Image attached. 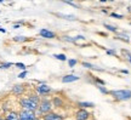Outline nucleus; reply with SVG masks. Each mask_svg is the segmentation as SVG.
<instances>
[{"instance_id":"obj_1","label":"nucleus","mask_w":131,"mask_h":120,"mask_svg":"<svg viewBox=\"0 0 131 120\" xmlns=\"http://www.w3.org/2000/svg\"><path fill=\"white\" fill-rule=\"evenodd\" d=\"M111 93L118 101H126L131 98V90H117V91H112Z\"/></svg>"},{"instance_id":"obj_2","label":"nucleus","mask_w":131,"mask_h":120,"mask_svg":"<svg viewBox=\"0 0 131 120\" xmlns=\"http://www.w3.org/2000/svg\"><path fill=\"white\" fill-rule=\"evenodd\" d=\"M21 106H22V108L23 109H26V111H37L38 109V103H35V102H33L30 98H23V100H21Z\"/></svg>"},{"instance_id":"obj_3","label":"nucleus","mask_w":131,"mask_h":120,"mask_svg":"<svg viewBox=\"0 0 131 120\" xmlns=\"http://www.w3.org/2000/svg\"><path fill=\"white\" fill-rule=\"evenodd\" d=\"M38 108H39V112L40 113H49V112L51 111V102L50 101H41L40 103H39V106H38Z\"/></svg>"},{"instance_id":"obj_4","label":"nucleus","mask_w":131,"mask_h":120,"mask_svg":"<svg viewBox=\"0 0 131 120\" xmlns=\"http://www.w3.org/2000/svg\"><path fill=\"white\" fill-rule=\"evenodd\" d=\"M18 115H19V120H33V119H35V114H34V112H32V111H26V109H23Z\"/></svg>"},{"instance_id":"obj_5","label":"nucleus","mask_w":131,"mask_h":120,"mask_svg":"<svg viewBox=\"0 0 131 120\" xmlns=\"http://www.w3.org/2000/svg\"><path fill=\"white\" fill-rule=\"evenodd\" d=\"M88 118H89V113L85 111L84 108H81L77 113V120H88Z\"/></svg>"},{"instance_id":"obj_6","label":"nucleus","mask_w":131,"mask_h":120,"mask_svg":"<svg viewBox=\"0 0 131 120\" xmlns=\"http://www.w3.org/2000/svg\"><path fill=\"white\" fill-rule=\"evenodd\" d=\"M40 35L42 38H46V39H52L55 38V33L51 32V30H47V29H40Z\"/></svg>"},{"instance_id":"obj_7","label":"nucleus","mask_w":131,"mask_h":120,"mask_svg":"<svg viewBox=\"0 0 131 120\" xmlns=\"http://www.w3.org/2000/svg\"><path fill=\"white\" fill-rule=\"evenodd\" d=\"M37 90L40 95H45V93H49L50 91H51V88L47 86V85H40V86H38Z\"/></svg>"},{"instance_id":"obj_8","label":"nucleus","mask_w":131,"mask_h":120,"mask_svg":"<svg viewBox=\"0 0 131 120\" xmlns=\"http://www.w3.org/2000/svg\"><path fill=\"white\" fill-rule=\"evenodd\" d=\"M77 80H79V77H75L73 74L66 75V77L62 78V81H63V83H72V81H77Z\"/></svg>"},{"instance_id":"obj_9","label":"nucleus","mask_w":131,"mask_h":120,"mask_svg":"<svg viewBox=\"0 0 131 120\" xmlns=\"http://www.w3.org/2000/svg\"><path fill=\"white\" fill-rule=\"evenodd\" d=\"M45 119H49V120H63L61 115L55 114V113H50V112L47 113V115L45 116Z\"/></svg>"},{"instance_id":"obj_10","label":"nucleus","mask_w":131,"mask_h":120,"mask_svg":"<svg viewBox=\"0 0 131 120\" xmlns=\"http://www.w3.org/2000/svg\"><path fill=\"white\" fill-rule=\"evenodd\" d=\"M23 91H24V89L22 85H15L14 89H12V92L16 93V95H21Z\"/></svg>"},{"instance_id":"obj_11","label":"nucleus","mask_w":131,"mask_h":120,"mask_svg":"<svg viewBox=\"0 0 131 120\" xmlns=\"http://www.w3.org/2000/svg\"><path fill=\"white\" fill-rule=\"evenodd\" d=\"M6 118L9 120H19V115L17 113H15V112H9Z\"/></svg>"},{"instance_id":"obj_12","label":"nucleus","mask_w":131,"mask_h":120,"mask_svg":"<svg viewBox=\"0 0 131 120\" xmlns=\"http://www.w3.org/2000/svg\"><path fill=\"white\" fill-rule=\"evenodd\" d=\"M56 16H58V17H62V18H64V19H69V21H74V19H77V17H75V16H72V15L56 14Z\"/></svg>"},{"instance_id":"obj_13","label":"nucleus","mask_w":131,"mask_h":120,"mask_svg":"<svg viewBox=\"0 0 131 120\" xmlns=\"http://www.w3.org/2000/svg\"><path fill=\"white\" fill-rule=\"evenodd\" d=\"M79 106L81 108H90V107H94L95 104L91 102H79Z\"/></svg>"},{"instance_id":"obj_14","label":"nucleus","mask_w":131,"mask_h":120,"mask_svg":"<svg viewBox=\"0 0 131 120\" xmlns=\"http://www.w3.org/2000/svg\"><path fill=\"white\" fill-rule=\"evenodd\" d=\"M83 66H84V67H88V68H91V69H96V70H103L102 68H97L96 66H94V64H90V63H86V62H84V63H83Z\"/></svg>"},{"instance_id":"obj_15","label":"nucleus","mask_w":131,"mask_h":120,"mask_svg":"<svg viewBox=\"0 0 131 120\" xmlns=\"http://www.w3.org/2000/svg\"><path fill=\"white\" fill-rule=\"evenodd\" d=\"M53 57L57 58V60H60V61H66L67 60V56L63 55V53H61V55H53Z\"/></svg>"},{"instance_id":"obj_16","label":"nucleus","mask_w":131,"mask_h":120,"mask_svg":"<svg viewBox=\"0 0 131 120\" xmlns=\"http://www.w3.org/2000/svg\"><path fill=\"white\" fill-rule=\"evenodd\" d=\"M11 66H12V63H10V62H7V63H1V64H0V68H1V69H5V68H10Z\"/></svg>"},{"instance_id":"obj_17","label":"nucleus","mask_w":131,"mask_h":120,"mask_svg":"<svg viewBox=\"0 0 131 120\" xmlns=\"http://www.w3.org/2000/svg\"><path fill=\"white\" fill-rule=\"evenodd\" d=\"M53 104L57 106V107H61L62 106V101L60 100V98H55V100H53Z\"/></svg>"},{"instance_id":"obj_18","label":"nucleus","mask_w":131,"mask_h":120,"mask_svg":"<svg viewBox=\"0 0 131 120\" xmlns=\"http://www.w3.org/2000/svg\"><path fill=\"white\" fill-rule=\"evenodd\" d=\"M104 27L107 28L108 30H111V32H117V28L113 27V26H109V24H104Z\"/></svg>"},{"instance_id":"obj_19","label":"nucleus","mask_w":131,"mask_h":120,"mask_svg":"<svg viewBox=\"0 0 131 120\" xmlns=\"http://www.w3.org/2000/svg\"><path fill=\"white\" fill-rule=\"evenodd\" d=\"M16 67L19 68V69H22V70H26V66H24L23 63H16Z\"/></svg>"},{"instance_id":"obj_20","label":"nucleus","mask_w":131,"mask_h":120,"mask_svg":"<svg viewBox=\"0 0 131 120\" xmlns=\"http://www.w3.org/2000/svg\"><path fill=\"white\" fill-rule=\"evenodd\" d=\"M14 40L15 41H24V40H26V38L24 37H16V38H14Z\"/></svg>"},{"instance_id":"obj_21","label":"nucleus","mask_w":131,"mask_h":120,"mask_svg":"<svg viewBox=\"0 0 131 120\" xmlns=\"http://www.w3.org/2000/svg\"><path fill=\"white\" fill-rule=\"evenodd\" d=\"M29 98H30L33 102H35V103H38V104H39V98H38V96H30Z\"/></svg>"},{"instance_id":"obj_22","label":"nucleus","mask_w":131,"mask_h":120,"mask_svg":"<svg viewBox=\"0 0 131 120\" xmlns=\"http://www.w3.org/2000/svg\"><path fill=\"white\" fill-rule=\"evenodd\" d=\"M68 63H69V67H74V66L77 64V60H69Z\"/></svg>"},{"instance_id":"obj_23","label":"nucleus","mask_w":131,"mask_h":120,"mask_svg":"<svg viewBox=\"0 0 131 120\" xmlns=\"http://www.w3.org/2000/svg\"><path fill=\"white\" fill-rule=\"evenodd\" d=\"M63 39L69 42H75V39H70V37H63Z\"/></svg>"},{"instance_id":"obj_24","label":"nucleus","mask_w":131,"mask_h":120,"mask_svg":"<svg viewBox=\"0 0 131 120\" xmlns=\"http://www.w3.org/2000/svg\"><path fill=\"white\" fill-rule=\"evenodd\" d=\"M98 90L101 91V92H103V93H108V91L106 90L104 88H102V86H98Z\"/></svg>"},{"instance_id":"obj_25","label":"nucleus","mask_w":131,"mask_h":120,"mask_svg":"<svg viewBox=\"0 0 131 120\" xmlns=\"http://www.w3.org/2000/svg\"><path fill=\"white\" fill-rule=\"evenodd\" d=\"M26 75H27V70H23V72H22V73L18 75V78H24Z\"/></svg>"},{"instance_id":"obj_26","label":"nucleus","mask_w":131,"mask_h":120,"mask_svg":"<svg viewBox=\"0 0 131 120\" xmlns=\"http://www.w3.org/2000/svg\"><path fill=\"white\" fill-rule=\"evenodd\" d=\"M112 17H117V18H123V16H120V15H117V14H112Z\"/></svg>"},{"instance_id":"obj_27","label":"nucleus","mask_w":131,"mask_h":120,"mask_svg":"<svg viewBox=\"0 0 131 120\" xmlns=\"http://www.w3.org/2000/svg\"><path fill=\"white\" fill-rule=\"evenodd\" d=\"M107 52H108V53H109V55H115V52H114V51H111V50H108Z\"/></svg>"},{"instance_id":"obj_28","label":"nucleus","mask_w":131,"mask_h":120,"mask_svg":"<svg viewBox=\"0 0 131 120\" xmlns=\"http://www.w3.org/2000/svg\"><path fill=\"white\" fill-rule=\"evenodd\" d=\"M0 32H1V33H5V32H6V30H5L4 28H0Z\"/></svg>"},{"instance_id":"obj_29","label":"nucleus","mask_w":131,"mask_h":120,"mask_svg":"<svg viewBox=\"0 0 131 120\" xmlns=\"http://www.w3.org/2000/svg\"><path fill=\"white\" fill-rule=\"evenodd\" d=\"M14 28H16V29H17V28H19V24H15Z\"/></svg>"},{"instance_id":"obj_30","label":"nucleus","mask_w":131,"mask_h":120,"mask_svg":"<svg viewBox=\"0 0 131 120\" xmlns=\"http://www.w3.org/2000/svg\"><path fill=\"white\" fill-rule=\"evenodd\" d=\"M4 1H5V0H0V3H4Z\"/></svg>"},{"instance_id":"obj_31","label":"nucleus","mask_w":131,"mask_h":120,"mask_svg":"<svg viewBox=\"0 0 131 120\" xmlns=\"http://www.w3.org/2000/svg\"><path fill=\"white\" fill-rule=\"evenodd\" d=\"M101 1H102V3H104V1H107V0H101Z\"/></svg>"},{"instance_id":"obj_32","label":"nucleus","mask_w":131,"mask_h":120,"mask_svg":"<svg viewBox=\"0 0 131 120\" xmlns=\"http://www.w3.org/2000/svg\"><path fill=\"white\" fill-rule=\"evenodd\" d=\"M4 120H9V119H7V118H6V119H4Z\"/></svg>"},{"instance_id":"obj_33","label":"nucleus","mask_w":131,"mask_h":120,"mask_svg":"<svg viewBox=\"0 0 131 120\" xmlns=\"http://www.w3.org/2000/svg\"><path fill=\"white\" fill-rule=\"evenodd\" d=\"M33 120H38V119H37V118H35V119H33Z\"/></svg>"},{"instance_id":"obj_34","label":"nucleus","mask_w":131,"mask_h":120,"mask_svg":"<svg viewBox=\"0 0 131 120\" xmlns=\"http://www.w3.org/2000/svg\"><path fill=\"white\" fill-rule=\"evenodd\" d=\"M66 1H70V0H66Z\"/></svg>"},{"instance_id":"obj_35","label":"nucleus","mask_w":131,"mask_h":120,"mask_svg":"<svg viewBox=\"0 0 131 120\" xmlns=\"http://www.w3.org/2000/svg\"><path fill=\"white\" fill-rule=\"evenodd\" d=\"M44 120H49V119H44Z\"/></svg>"},{"instance_id":"obj_36","label":"nucleus","mask_w":131,"mask_h":120,"mask_svg":"<svg viewBox=\"0 0 131 120\" xmlns=\"http://www.w3.org/2000/svg\"><path fill=\"white\" fill-rule=\"evenodd\" d=\"M0 120H3V119H1V118H0Z\"/></svg>"}]
</instances>
